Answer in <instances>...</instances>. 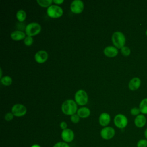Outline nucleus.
I'll list each match as a JSON object with an SVG mask.
<instances>
[{
    "mask_svg": "<svg viewBox=\"0 0 147 147\" xmlns=\"http://www.w3.org/2000/svg\"><path fill=\"white\" fill-rule=\"evenodd\" d=\"M78 110L77 103L72 99L65 100L61 105V111L65 115L71 116L77 113Z\"/></svg>",
    "mask_w": 147,
    "mask_h": 147,
    "instance_id": "f257e3e1",
    "label": "nucleus"
},
{
    "mask_svg": "<svg viewBox=\"0 0 147 147\" xmlns=\"http://www.w3.org/2000/svg\"><path fill=\"white\" fill-rule=\"evenodd\" d=\"M111 40L114 46L118 49H121L126 43V37L124 34L119 31H116L113 33L111 36Z\"/></svg>",
    "mask_w": 147,
    "mask_h": 147,
    "instance_id": "f03ea898",
    "label": "nucleus"
},
{
    "mask_svg": "<svg viewBox=\"0 0 147 147\" xmlns=\"http://www.w3.org/2000/svg\"><path fill=\"white\" fill-rule=\"evenodd\" d=\"M41 31V26L37 22L28 24L25 27V33L27 36L33 37L37 35Z\"/></svg>",
    "mask_w": 147,
    "mask_h": 147,
    "instance_id": "7ed1b4c3",
    "label": "nucleus"
},
{
    "mask_svg": "<svg viewBox=\"0 0 147 147\" xmlns=\"http://www.w3.org/2000/svg\"><path fill=\"white\" fill-rule=\"evenodd\" d=\"M88 100L87 92L84 90H78L75 94V101L77 105L80 106L86 105Z\"/></svg>",
    "mask_w": 147,
    "mask_h": 147,
    "instance_id": "20e7f679",
    "label": "nucleus"
},
{
    "mask_svg": "<svg viewBox=\"0 0 147 147\" xmlns=\"http://www.w3.org/2000/svg\"><path fill=\"white\" fill-rule=\"evenodd\" d=\"M47 14L52 18H57L62 16L63 14V10L59 6L52 5L48 7Z\"/></svg>",
    "mask_w": 147,
    "mask_h": 147,
    "instance_id": "39448f33",
    "label": "nucleus"
},
{
    "mask_svg": "<svg viewBox=\"0 0 147 147\" xmlns=\"http://www.w3.org/2000/svg\"><path fill=\"white\" fill-rule=\"evenodd\" d=\"M114 123L117 127L121 129H124L128 124V119L125 115L118 114L114 118Z\"/></svg>",
    "mask_w": 147,
    "mask_h": 147,
    "instance_id": "423d86ee",
    "label": "nucleus"
},
{
    "mask_svg": "<svg viewBox=\"0 0 147 147\" xmlns=\"http://www.w3.org/2000/svg\"><path fill=\"white\" fill-rule=\"evenodd\" d=\"M27 109L26 107L20 103H17L13 106L11 108V113L16 117H22L26 114Z\"/></svg>",
    "mask_w": 147,
    "mask_h": 147,
    "instance_id": "0eeeda50",
    "label": "nucleus"
},
{
    "mask_svg": "<svg viewBox=\"0 0 147 147\" xmlns=\"http://www.w3.org/2000/svg\"><path fill=\"white\" fill-rule=\"evenodd\" d=\"M70 9L74 14H80L83 11L84 3L80 0L73 1L71 3Z\"/></svg>",
    "mask_w": 147,
    "mask_h": 147,
    "instance_id": "6e6552de",
    "label": "nucleus"
},
{
    "mask_svg": "<svg viewBox=\"0 0 147 147\" xmlns=\"http://www.w3.org/2000/svg\"><path fill=\"white\" fill-rule=\"evenodd\" d=\"M115 131L113 127L110 126H106L103 127L100 131V136L103 139L110 140L115 136Z\"/></svg>",
    "mask_w": 147,
    "mask_h": 147,
    "instance_id": "1a4fd4ad",
    "label": "nucleus"
},
{
    "mask_svg": "<svg viewBox=\"0 0 147 147\" xmlns=\"http://www.w3.org/2000/svg\"><path fill=\"white\" fill-rule=\"evenodd\" d=\"M61 138L65 142H71L74 140V133L70 129H66L63 130L61 134Z\"/></svg>",
    "mask_w": 147,
    "mask_h": 147,
    "instance_id": "9d476101",
    "label": "nucleus"
},
{
    "mask_svg": "<svg viewBox=\"0 0 147 147\" xmlns=\"http://www.w3.org/2000/svg\"><path fill=\"white\" fill-rule=\"evenodd\" d=\"M48 58V53L44 50H40L37 52L34 55V59L36 61L40 64L45 63Z\"/></svg>",
    "mask_w": 147,
    "mask_h": 147,
    "instance_id": "9b49d317",
    "label": "nucleus"
},
{
    "mask_svg": "<svg viewBox=\"0 0 147 147\" xmlns=\"http://www.w3.org/2000/svg\"><path fill=\"white\" fill-rule=\"evenodd\" d=\"M103 53L107 57H114L118 55V50L114 46H107L104 49Z\"/></svg>",
    "mask_w": 147,
    "mask_h": 147,
    "instance_id": "f8f14e48",
    "label": "nucleus"
},
{
    "mask_svg": "<svg viewBox=\"0 0 147 147\" xmlns=\"http://www.w3.org/2000/svg\"><path fill=\"white\" fill-rule=\"evenodd\" d=\"M134 123L137 127L142 128L145 125L146 123V118L144 114H139L134 118Z\"/></svg>",
    "mask_w": 147,
    "mask_h": 147,
    "instance_id": "ddd939ff",
    "label": "nucleus"
},
{
    "mask_svg": "<svg viewBox=\"0 0 147 147\" xmlns=\"http://www.w3.org/2000/svg\"><path fill=\"white\" fill-rule=\"evenodd\" d=\"M141 84L140 79L138 77H134L129 82V88L131 91H135L138 90Z\"/></svg>",
    "mask_w": 147,
    "mask_h": 147,
    "instance_id": "4468645a",
    "label": "nucleus"
},
{
    "mask_svg": "<svg viewBox=\"0 0 147 147\" xmlns=\"http://www.w3.org/2000/svg\"><path fill=\"white\" fill-rule=\"evenodd\" d=\"M111 117L109 114L107 113H102L99 117V122L102 126L106 127L110 122Z\"/></svg>",
    "mask_w": 147,
    "mask_h": 147,
    "instance_id": "2eb2a0df",
    "label": "nucleus"
},
{
    "mask_svg": "<svg viewBox=\"0 0 147 147\" xmlns=\"http://www.w3.org/2000/svg\"><path fill=\"white\" fill-rule=\"evenodd\" d=\"M10 37L14 41H20L25 39L26 37V33L21 30H16L11 32L10 34Z\"/></svg>",
    "mask_w": 147,
    "mask_h": 147,
    "instance_id": "dca6fc26",
    "label": "nucleus"
},
{
    "mask_svg": "<svg viewBox=\"0 0 147 147\" xmlns=\"http://www.w3.org/2000/svg\"><path fill=\"white\" fill-rule=\"evenodd\" d=\"M91 113L90 110L87 107H82L78 109L77 111V114L79 117L82 118H86L90 116Z\"/></svg>",
    "mask_w": 147,
    "mask_h": 147,
    "instance_id": "f3484780",
    "label": "nucleus"
},
{
    "mask_svg": "<svg viewBox=\"0 0 147 147\" xmlns=\"http://www.w3.org/2000/svg\"><path fill=\"white\" fill-rule=\"evenodd\" d=\"M139 109L142 114H147V98H144L140 102Z\"/></svg>",
    "mask_w": 147,
    "mask_h": 147,
    "instance_id": "a211bd4d",
    "label": "nucleus"
},
{
    "mask_svg": "<svg viewBox=\"0 0 147 147\" xmlns=\"http://www.w3.org/2000/svg\"><path fill=\"white\" fill-rule=\"evenodd\" d=\"M16 18L20 22H23L26 18V13L23 10H18L16 13Z\"/></svg>",
    "mask_w": 147,
    "mask_h": 147,
    "instance_id": "6ab92c4d",
    "label": "nucleus"
},
{
    "mask_svg": "<svg viewBox=\"0 0 147 147\" xmlns=\"http://www.w3.org/2000/svg\"><path fill=\"white\" fill-rule=\"evenodd\" d=\"M52 0H37V3L42 7H49L52 5Z\"/></svg>",
    "mask_w": 147,
    "mask_h": 147,
    "instance_id": "aec40b11",
    "label": "nucleus"
},
{
    "mask_svg": "<svg viewBox=\"0 0 147 147\" xmlns=\"http://www.w3.org/2000/svg\"><path fill=\"white\" fill-rule=\"evenodd\" d=\"M12 82H13V80L9 76H5L3 77H2V78H1V83L3 85L6 86H10L12 83Z\"/></svg>",
    "mask_w": 147,
    "mask_h": 147,
    "instance_id": "412c9836",
    "label": "nucleus"
},
{
    "mask_svg": "<svg viewBox=\"0 0 147 147\" xmlns=\"http://www.w3.org/2000/svg\"><path fill=\"white\" fill-rule=\"evenodd\" d=\"M121 52L124 56H128L131 53V50L128 47L124 46L121 49Z\"/></svg>",
    "mask_w": 147,
    "mask_h": 147,
    "instance_id": "4be33fe9",
    "label": "nucleus"
},
{
    "mask_svg": "<svg viewBox=\"0 0 147 147\" xmlns=\"http://www.w3.org/2000/svg\"><path fill=\"white\" fill-rule=\"evenodd\" d=\"M24 42L25 45H26L28 47H29V46L32 45V44L33 42V38L32 37L27 36H26V37L24 40Z\"/></svg>",
    "mask_w": 147,
    "mask_h": 147,
    "instance_id": "5701e85b",
    "label": "nucleus"
},
{
    "mask_svg": "<svg viewBox=\"0 0 147 147\" xmlns=\"http://www.w3.org/2000/svg\"><path fill=\"white\" fill-rule=\"evenodd\" d=\"M137 147H147V140L146 138L139 140L137 142Z\"/></svg>",
    "mask_w": 147,
    "mask_h": 147,
    "instance_id": "b1692460",
    "label": "nucleus"
},
{
    "mask_svg": "<svg viewBox=\"0 0 147 147\" xmlns=\"http://www.w3.org/2000/svg\"><path fill=\"white\" fill-rule=\"evenodd\" d=\"M71 121L74 123H77L80 121V117L77 114H75L71 116Z\"/></svg>",
    "mask_w": 147,
    "mask_h": 147,
    "instance_id": "393cba45",
    "label": "nucleus"
},
{
    "mask_svg": "<svg viewBox=\"0 0 147 147\" xmlns=\"http://www.w3.org/2000/svg\"><path fill=\"white\" fill-rule=\"evenodd\" d=\"M140 109L139 107H133L131 110H130V113L132 115H134V116H137L140 114Z\"/></svg>",
    "mask_w": 147,
    "mask_h": 147,
    "instance_id": "a878e982",
    "label": "nucleus"
},
{
    "mask_svg": "<svg viewBox=\"0 0 147 147\" xmlns=\"http://www.w3.org/2000/svg\"><path fill=\"white\" fill-rule=\"evenodd\" d=\"M53 147H70L68 144L65 142H58L56 143Z\"/></svg>",
    "mask_w": 147,
    "mask_h": 147,
    "instance_id": "bb28decb",
    "label": "nucleus"
},
{
    "mask_svg": "<svg viewBox=\"0 0 147 147\" xmlns=\"http://www.w3.org/2000/svg\"><path fill=\"white\" fill-rule=\"evenodd\" d=\"M14 116L12 113H7L5 115V119L7 121H10L13 119Z\"/></svg>",
    "mask_w": 147,
    "mask_h": 147,
    "instance_id": "cd10ccee",
    "label": "nucleus"
},
{
    "mask_svg": "<svg viewBox=\"0 0 147 147\" xmlns=\"http://www.w3.org/2000/svg\"><path fill=\"white\" fill-rule=\"evenodd\" d=\"M60 126L61 129H63V130H65V129H67V123H66L65 122H64V121H63V122H61L60 123Z\"/></svg>",
    "mask_w": 147,
    "mask_h": 147,
    "instance_id": "c85d7f7f",
    "label": "nucleus"
},
{
    "mask_svg": "<svg viewBox=\"0 0 147 147\" xmlns=\"http://www.w3.org/2000/svg\"><path fill=\"white\" fill-rule=\"evenodd\" d=\"M53 2L56 5H61L64 2L63 0H53Z\"/></svg>",
    "mask_w": 147,
    "mask_h": 147,
    "instance_id": "c756f323",
    "label": "nucleus"
},
{
    "mask_svg": "<svg viewBox=\"0 0 147 147\" xmlns=\"http://www.w3.org/2000/svg\"><path fill=\"white\" fill-rule=\"evenodd\" d=\"M144 136H145V138L147 140V128L144 131Z\"/></svg>",
    "mask_w": 147,
    "mask_h": 147,
    "instance_id": "7c9ffc66",
    "label": "nucleus"
},
{
    "mask_svg": "<svg viewBox=\"0 0 147 147\" xmlns=\"http://www.w3.org/2000/svg\"><path fill=\"white\" fill-rule=\"evenodd\" d=\"M31 147H41V146L38 144H34Z\"/></svg>",
    "mask_w": 147,
    "mask_h": 147,
    "instance_id": "2f4dec72",
    "label": "nucleus"
},
{
    "mask_svg": "<svg viewBox=\"0 0 147 147\" xmlns=\"http://www.w3.org/2000/svg\"><path fill=\"white\" fill-rule=\"evenodd\" d=\"M145 34H146V35L147 36V29H146V32H145Z\"/></svg>",
    "mask_w": 147,
    "mask_h": 147,
    "instance_id": "473e14b6",
    "label": "nucleus"
}]
</instances>
